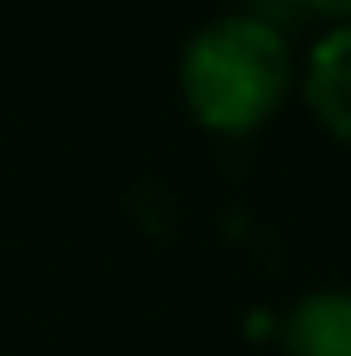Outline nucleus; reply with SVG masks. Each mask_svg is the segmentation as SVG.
<instances>
[{
	"label": "nucleus",
	"instance_id": "nucleus-1",
	"mask_svg": "<svg viewBox=\"0 0 351 356\" xmlns=\"http://www.w3.org/2000/svg\"><path fill=\"white\" fill-rule=\"evenodd\" d=\"M295 83V36L259 10H222L202 21L176 57V88L186 114L222 140L259 134L269 119H279Z\"/></svg>",
	"mask_w": 351,
	"mask_h": 356
},
{
	"label": "nucleus",
	"instance_id": "nucleus-2",
	"mask_svg": "<svg viewBox=\"0 0 351 356\" xmlns=\"http://www.w3.org/2000/svg\"><path fill=\"white\" fill-rule=\"evenodd\" d=\"M310 119L351 150V26H320L300 52V83Z\"/></svg>",
	"mask_w": 351,
	"mask_h": 356
},
{
	"label": "nucleus",
	"instance_id": "nucleus-3",
	"mask_svg": "<svg viewBox=\"0 0 351 356\" xmlns=\"http://www.w3.org/2000/svg\"><path fill=\"white\" fill-rule=\"evenodd\" d=\"M274 330L284 356H351V284L295 294Z\"/></svg>",
	"mask_w": 351,
	"mask_h": 356
},
{
	"label": "nucleus",
	"instance_id": "nucleus-4",
	"mask_svg": "<svg viewBox=\"0 0 351 356\" xmlns=\"http://www.w3.org/2000/svg\"><path fill=\"white\" fill-rule=\"evenodd\" d=\"M295 10L325 21V26H351V0H295Z\"/></svg>",
	"mask_w": 351,
	"mask_h": 356
}]
</instances>
